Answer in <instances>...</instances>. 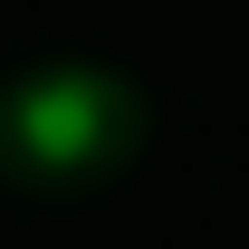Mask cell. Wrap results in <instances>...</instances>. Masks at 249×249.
Wrapping results in <instances>:
<instances>
[{
    "label": "cell",
    "instance_id": "obj_1",
    "mask_svg": "<svg viewBox=\"0 0 249 249\" xmlns=\"http://www.w3.org/2000/svg\"><path fill=\"white\" fill-rule=\"evenodd\" d=\"M19 134H29L48 163L96 154V134H106V87H87V77H58V87H38V96H29V115H19Z\"/></svg>",
    "mask_w": 249,
    "mask_h": 249
}]
</instances>
